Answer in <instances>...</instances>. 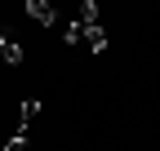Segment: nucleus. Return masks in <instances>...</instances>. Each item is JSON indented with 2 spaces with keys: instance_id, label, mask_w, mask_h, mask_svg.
I'll return each mask as SVG.
<instances>
[{
  "instance_id": "1",
  "label": "nucleus",
  "mask_w": 160,
  "mask_h": 151,
  "mask_svg": "<svg viewBox=\"0 0 160 151\" xmlns=\"http://www.w3.org/2000/svg\"><path fill=\"white\" fill-rule=\"evenodd\" d=\"M67 45L71 49H107V31L98 27V22L76 18V22H67Z\"/></svg>"
},
{
  "instance_id": "5",
  "label": "nucleus",
  "mask_w": 160,
  "mask_h": 151,
  "mask_svg": "<svg viewBox=\"0 0 160 151\" xmlns=\"http://www.w3.org/2000/svg\"><path fill=\"white\" fill-rule=\"evenodd\" d=\"M5 151H27V129H18V134L5 142Z\"/></svg>"
},
{
  "instance_id": "2",
  "label": "nucleus",
  "mask_w": 160,
  "mask_h": 151,
  "mask_svg": "<svg viewBox=\"0 0 160 151\" xmlns=\"http://www.w3.org/2000/svg\"><path fill=\"white\" fill-rule=\"evenodd\" d=\"M27 13L36 18L40 27H53V22H58V13H53V5H49V0H27Z\"/></svg>"
},
{
  "instance_id": "4",
  "label": "nucleus",
  "mask_w": 160,
  "mask_h": 151,
  "mask_svg": "<svg viewBox=\"0 0 160 151\" xmlns=\"http://www.w3.org/2000/svg\"><path fill=\"white\" fill-rule=\"evenodd\" d=\"M18 116H22V120L40 116V98H22V107H18Z\"/></svg>"
},
{
  "instance_id": "6",
  "label": "nucleus",
  "mask_w": 160,
  "mask_h": 151,
  "mask_svg": "<svg viewBox=\"0 0 160 151\" xmlns=\"http://www.w3.org/2000/svg\"><path fill=\"white\" fill-rule=\"evenodd\" d=\"M5 40H9V36H5V31H0V45H5Z\"/></svg>"
},
{
  "instance_id": "3",
  "label": "nucleus",
  "mask_w": 160,
  "mask_h": 151,
  "mask_svg": "<svg viewBox=\"0 0 160 151\" xmlns=\"http://www.w3.org/2000/svg\"><path fill=\"white\" fill-rule=\"evenodd\" d=\"M0 58H5L9 67H18V62H22V45H13V40H5V45H0Z\"/></svg>"
}]
</instances>
